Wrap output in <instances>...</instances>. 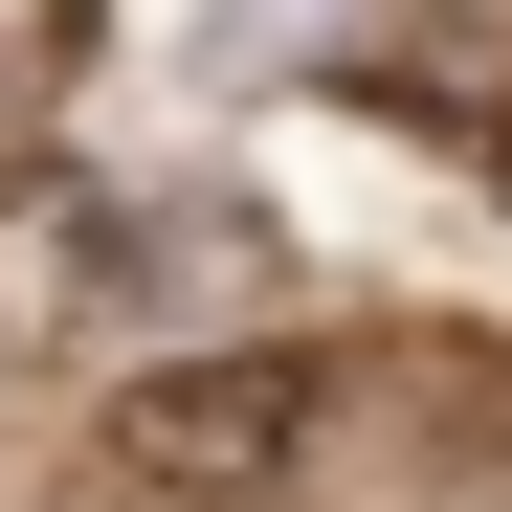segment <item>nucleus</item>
I'll list each match as a JSON object with an SVG mask.
<instances>
[{
    "mask_svg": "<svg viewBox=\"0 0 512 512\" xmlns=\"http://www.w3.org/2000/svg\"><path fill=\"white\" fill-rule=\"evenodd\" d=\"M112 290H134V223L67 179V156H23V179H0V357H67Z\"/></svg>",
    "mask_w": 512,
    "mask_h": 512,
    "instance_id": "f03ea898",
    "label": "nucleus"
},
{
    "mask_svg": "<svg viewBox=\"0 0 512 512\" xmlns=\"http://www.w3.org/2000/svg\"><path fill=\"white\" fill-rule=\"evenodd\" d=\"M334 446V357L312 334H156L112 379V490H179V512H245Z\"/></svg>",
    "mask_w": 512,
    "mask_h": 512,
    "instance_id": "f257e3e1",
    "label": "nucleus"
}]
</instances>
